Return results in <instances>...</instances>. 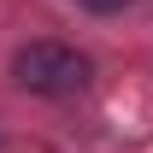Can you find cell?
Listing matches in <instances>:
<instances>
[{
	"label": "cell",
	"mask_w": 153,
	"mask_h": 153,
	"mask_svg": "<svg viewBox=\"0 0 153 153\" xmlns=\"http://www.w3.org/2000/svg\"><path fill=\"white\" fill-rule=\"evenodd\" d=\"M12 82L41 100H76L94 82V59L76 53L71 41H30L12 53Z\"/></svg>",
	"instance_id": "6da1fadb"
},
{
	"label": "cell",
	"mask_w": 153,
	"mask_h": 153,
	"mask_svg": "<svg viewBox=\"0 0 153 153\" xmlns=\"http://www.w3.org/2000/svg\"><path fill=\"white\" fill-rule=\"evenodd\" d=\"M82 12H94V18H112V12H124V6H135V0H76Z\"/></svg>",
	"instance_id": "7a4b0ae2"
}]
</instances>
